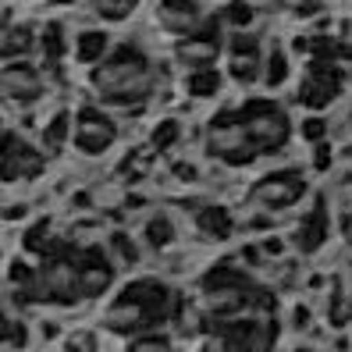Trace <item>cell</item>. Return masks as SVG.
<instances>
[{
  "label": "cell",
  "instance_id": "6",
  "mask_svg": "<svg viewBox=\"0 0 352 352\" xmlns=\"http://www.w3.org/2000/svg\"><path fill=\"white\" fill-rule=\"evenodd\" d=\"M239 118L245 132L253 135V142L260 146V153H274L292 139V121H288L285 107H278L274 100H250L239 107Z\"/></svg>",
  "mask_w": 352,
  "mask_h": 352
},
{
  "label": "cell",
  "instance_id": "40",
  "mask_svg": "<svg viewBox=\"0 0 352 352\" xmlns=\"http://www.w3.org/2000/svg\"><path fill=\"white\" fill-rule=\"evenodd\" d=\"M306 320H309V314H306V306H299V309H296V327H306Z\"/></svg>",
  "mask_w": 352,
  "mask_h": 352
},
{
  "label": "cell",
  "instance_id": "22",
  "mask_svg": "<svg viewBox=\"0 0 352 352\" xmlns=\"http://www.w3.org/2000/svg\"><path fill=\"white\" fill-rule=\"evenodd\" d=\"M306 50H309V57H314V60H338V65H342L345 54H349L342 39H331V36H314L306 43Z\"/></svg>",
  "mask_w": 352,
  "mask_h": 352
},
{
  "label": "cell",
  "instance_id": "34",
  "mask_svg": "<svg viewBox=\"0 0 352 352\" xmlns=\"http://www.w3.org/2000/svg\"><path fill=\"white\" fill-rule=\"evenodd\" d=\"M324 132H327V121H320V118H306L302 121V139L306 142H320Z\"/></svg>",
  "mask_w": 352,
  "mask_h": 352
},
{
  "label": "cell",
  "instance_id": "31",
  "mask_svg": "<svg viewBox=\"0 0 352 352\" xmlns=\"http://www.w3.org/2000/svg\"><path fill=\"white\" fill-rule=\"evenodd\" d=\"M253 18H256V11L245 4V0H232V4L224 8V22L235 25V29H245V25L253 22Z\"/></svg>",
  "mask_w": 352,
  "mask_h": 352
},
{
  "label": "cell",
  "instance_id": "5",
  "mask_svg": "<svg viewBox=\"0 0 352 352\" xmlns=\"http://www.w3.org/2000/svg\"><path fill=\"white\" fill-rule=\"evenodd\" d=\"M203 146H206V153H210L214 160L228 164V168H245V164H253L256 157H263L260 146L253 142V135L245 132L242 118H239V107L217 114L210 125H206Z\"/></svg>",
  "mask_w": 352,
  "mask_h": 352
},
{
  "label": "cell",
  "instance_id": "41",
  "mask_svg": "<svg viewBox=\"0 0 352 352\" xmlns=\"http://www.w3.org/2000/svg\"><path fill=\"white\" fill-rule=\"evenodd\" d=\"M50 4H75V0H50Z\"/></svg>",
  "mask_w": 352,
  "mask_h": 352
},
{
  "label": "cell",
  "instance_id": "9",
  "mask_svg": "<svg viewBox=\"0 0 352 352\" xmlns=\"http://www.w3.org/2000/svg\"><path fill=\"white\" fill-rule=\"evenodd\" d=\"M342 65L338 60H314L309 57V72L299 86V103L309 111H324L335 103L338 89H342Z\"/></svg>",
  "mask_w": 352,
  "mask_h": 352
},
{
  "label": "cell",
  "instance_id": "35",
  "mask_svg": "<svg viewBox=\"0 0 352 352\" xmlns=\"http://www.w3.org/2000/svg\"><path fill=\"white\" fill-rule=\"evenodd\" d=\"M314 168H317V171H327V168H331V146H327L324 139L317 142V150H314Z\"/></svg>",
  "mask_w": 352,
  "mask_h": 352
},
{
  "label": "cell",
  "instance_id": "1",
  "mask_svg": "<svg viewBox=\"0 0 352 352\" xmlns=\"http://www.w3.org/2000/svg\"><path fill=\"white\" fill-rule=\"evenodd\" d=\"M178 314H182L178 292H171V288L157 278H142V281H132V285L121 288V296L107 306V314H103V324H107V331H114V335L132 338V335H142V331L164 327Z\"/></svg>",
  "mask_w": 352,
  "mask_h": 352
},
{
  "label": "cell",
  "instance_id": "42",
  "mask_svg": "<svg viewBox=\"0 0 352 352\" xmlns=\"http://www.w3.org/2000/svg\"><path fill=\"white\" fill-rule=\"evenodd\" d=\"M299 4H314V0H299Z\"/></svg>",
  "mask_w": 352,
  "mask_h": 352
},
{
  "label": "cell",
  "instance_id": "13",
  "mask_svg": "<svg viewBox=\"0 0 352 352\" xmlns=\"http://www.w3.org/2000/svg\"><path fill=\"white\" fill-rule=\"evenodd\" d=\"M221 57V36L217 29H196L189 36H182L175 43V60L189 72L214 68V60Z\"/></svg>",
  "mask_w": 352,
  "mask_h": 352
},
{
  "label": "cell",
  "instance_id": "8",
  "mask_svg": "<svg viewBox=\"0 0 352 352\" xmlns=\"http://www.w3.org/2000/svg\"><path fill=\"white\" fill-rule=\"evenodd\" d=\"M302 196H306V178L299 171H292V168L263 175L260 182H253V189H250V203L260 206V210H267V214L288 210V206H296Z\"/></svg>",
  "mask_w": 352,
  "mask_h": 352
},
{
  "label": "cell",
  "instance_id": "28",
  "mask_svg": "<svg viewBox=\"0 0 352 352\" xmlns=\"http://www.w3.org/2000/svg\"><path fill=\"white\" fill-rule=\"evenodd\" d=\"M142 239H146L153 250H164L171 239H175V228H171V221L168 217H150L146 221V228H142Z\"/></svg>",
  "mask_w": 352,
  "mask_h": 352
},
{
  "label": "cell",
  "instance_id": "11",
  "mask_svg": "<svg viewBox=\"0 0 352 352\" xmlns=\"http://www.w3.org/2000/svg\"><path fill=\"white\" fill-rule=\"evenodd\" d=\"M47 82L39 75V68H32L29 60H8L4 72H0V93H4L8 103H18V107H29L43 96Z\"/></svg>",
  "mask_w": 352,
  "mask_h": 352
},
{
  "label": "cell",
  "instance_id": "7",
  "mask_svg": "<svg viewBox=\"0 0 352 352\" xmlns=\"http://www.w3.org/2000/svg\"><path fill=\"white\" fill-rule=\"evenodd\" d=\"M278 338V324L263 317H224L210 324L206 345L214 349H271Z\"/></svg>",
  "mask_w": 352,
  "mask_h": 352
},
{
  "label": "cell",
  "instance_id": "20",
  "mask_svg": "<svg viewBox=\"0 0 352 352\" xmlns=\"http://www.w3.org/2000/svg\"><path fill=\"white\" fill-rule=\"evenodd\" d=\"M111 47V39L107 32H100V29H86L78 36V43H75V57H78V65H100L103 54H107Z\"/></svg>",
  "mask_w": 352,
  "mask_h": 352
},
{
  "label": "cell",
  "instance_id": "18",
  "mask_svg": "<svg viewBox=\"0 0 352 352\" xmlns=\"http://www.w3.org/2000/svg\"><path fill=\"white\" fill-rule=\"evenodd\" d=\"M232 214L224 210V206H203V210L196 214V235L203 242H224L228 235H232Z\"/></svg>",
  "mask_w": 352,
  "mask_h": 352
},
{
  "label": "cell",
  "instance_id": "25",
  "mask_svg": "<svg viewBox=\"0 0 352 352\" xmlns=\"http://www.w3.org/2000/svg\"><path fill=\"white\" fill-rule=\"evenodd\" d=\"M178 135H182V125H178L175 118H164V121H157L153 132H150V146L157 153H164V150H171L175 142H178Z\"/></svg>",
  "mask_w": 352,
  "mask_h": 352
},
{
  "label": "cell",
  "instance_id": "19",
  "mask_svg": "<svg viewBox=\"0 0 352 352\" xmlns=\"http://www.w3.org/2000/svg\"><path fill=\"white\" fill-rule=\"evenodd\" d=\"M32 47H36V32H32V25H14L11 18H8V22H4V39H0V54H4V60L25 57Z\"/></svg>",
  "mask_w": 352,
  "mask_h": 352
},
{
  "label": "cell",
  "instance_id": "30",
  "mask_svg": "<svg viewBox=\"0 0 352 352\" xmlns=\"http://www.w3.org/2000/svg\"><path fill=\"white\" fill-rule=\"evenodd\" d=\"M111 253L121 260V263H125V267H132L135 260H139V250H135V242L125 235V232H114L111 235Z\"/></svg>",
  "mask_w": 352,
  "mask_h": 352
},
{
  "label": "cell",
  "instance_id": "10",
  "mask_svg": "<svg viewBox=\"0 0 352 352\" xmlns=\"http://www.w3.org/2000/svg\"><path fill=\"white\" fill-rule=\"evenodd\" d=\"M0 171H4V182H32L47 171V157L39 153L32 142H25L18 132L4 135V153H0Z\"/></svg>",
  "mask_w": 352,
  "mask_h": 352
},
{
  "label": "cell",
  "instance_id": "24",
  "mask_svg": "<svg viewBox=\"0 0 352 352\" xmlns=\"http://www.w3.org/2000/svg\"><path fill=\"white\" fill-rule=\"evenodd\" d=\"M217 89H221V75L214 68H199L189 75V96L206 100V96H217Z\"/></svg>",
  "mask_w": 352,
  "mask_h": 352
},
{
  "label": "cell",
  "instance_id": "27",
  "mask_svg": "<svg viewBox=\"0 0 352 352\" xmlns=\"http://www.w3.org/2000/svg\"><path fill=\"white\" fill-rule=\"evenodd\" d=\"M50 217H43V221H36L32 228H25V235H22V245H25V250L29 253H47V245L54 242L50 239Z\"/></svg>",
  "mask_w": 352,
  "mask_h": 352
},
{
  "label": "cell",
  "instance_id": "2",
  "mask_svg": "<svg viewBox=\"0 0 352 352\" xmlns=\"http://www.w3.org/2000/svg\"><path fill=\"white\" fill-rule=\"evenodd\" d=\"M89 82H93L96 96L107 103V107L132 111V107H139V103H146V96L153 93V65L139 47L125 43L111 57L100 60V65L93 68V75H89Z\"/></svg>",
  "mask_w": 352,
  "mask_h": 352
},
{
  "label": "cell",
  "instance_id": "38",
  "mask_svg": "<svg viewBox=\"0 0 352 352\" xmlns=\"http://www.w3.org/2000/svg\"><path fill=\"white\" fill-rule=\"evenodd\" d=\"M171 171H175L178 178H185V182H192V178H196V171L189 168V164H175V168H171Z\"/></svg>",
  "mask_w": 352,
  "mask_h": 352
},
{
  "label": "cell",
  "instance_id": "23",
  "mask_svg": "<svg viewBox=\"0 0 352 352\" xmlns=\"http://www.w3.org/2000/svg\"><path fill=\"white\" fill-rule=\"evenodd\" d=\"M39 47H43V60L54 68L60 65V57H65V29H60L57 22H50L43 29V39H39Z\"/></svg>",
  "mask_w": 352,
  "mask_h": 352
},
{
  "label": "cell",
  "instance_id": "32",
  "mask_svg": "<svg viewBox=\"0 0 352 352\" xmlns=\"http://www.w3.org/2000/svg\"><path fill=\"white\" fill-rule=\"evenodd\" d=\"M25 342H29V335H25L22 320H8V324H4V338H0V345H4V349H22Z\"/></svg>",
  "mask_w": 352,
  "mask_h": 352
},
{
  "label": "cell",
  "instance_id": "29",
  "mask_svg": "<svg viewBox=\"0 0 352 352\" xmlns=\"http://www.w3.org/2000/svg\"><path fill=\"white\" fill-rule=\"evenodd\" d=\"M285 78H288V57H285V50H281V47H274V50H271V57H267V72H263V82H267L271 89H278Z\"/></svg>",
  "mask_w": 352,
  "mask_h": 352
},
{
  "label": "cell",
  "instance_id": "16",
  "mask_svg": "<svg viewBox=\"0 0 352 352\" xmlns=\"http://www.w3.org/2000/svg\"><path fill=\"white\" fill-rule=\"evenodd\" d=\"M157 18H160V25L175 36H189L203 25V11H199L196 0H160Z\"/></svg>",
  "mask_w": 352,
  "mask_h": 352
},
{
  "label": "cell",
  "instance_id": "15",
  "mask_svg": "<svg viewBox=\"0 0 352 352\" xmlns=\"http://www.w3.org/2000/svg\"><path fill=\"white\" fill-rule=\"evenodd\" d=\"M114 281V263L103 256V250L86 245L82 250V299H100Z\"/></svg>",
  "mask_w": 352,
  "mask_h": 352
},
{
  "label": "cell",
  "instance_id": "14",
  "mask_svg": "<svg viewBox=\"0 0 352 352\" xmlns=\"http://www.w3.org/2000/svg\"><path fill=\"white\" fill-rule=\"evenodd\" d=\"M260 39L250 36L245 29H239L232 36V43H228V72H232L235 82H242V86H250V82L260 78Z\"/></svg>",
  "mask_w": 352,
  "mask_h": 352
},
{
  "label": "cell",
  "instance_id": "3",
  "mask_svg": "<svg viewBox=\"0 0 352 352\" xmlns=\"http://www.w3.org/2000/svg\"><path fill=\"white\" fill-rule=\"evenodd\" d=\"M199 299H203V309L210 320H224V317L250 314V309H271L274 306L267 288H260L242 267L228 263V260L214 263L210 271L203 274Z\"/></svg>",
  "mask_w": 352,
  "mask_h": 352
},
{
  "label": "cell",
  "instance_id": "12",
  "mask_svg": "<svg viewBox=\"0 0 352 352\" xmlns=\"http://www.w3.org/2000/svg\"><path fill=\"white\" fill-rule=\"evenodd\" d=\"M72 135H75V146L86 157H100L118 139V125L100 107H82L75 114V132Z\"/></svg>",
  "mask_w": 352,
  "mask_h": 352
},
{
  "label": "cell",
  "instance_id": "26",
  "mask_svg": "<svg viewBox=\"0 0 352 352\" xmlns=\"http://www.w3.org/2000/svg\"><path fill=\"white\" fill-rule=\"evenodd\" d=\"M139 8V0H96L93 11L103 18V22H125V18Z\"/></svg>",
  "mask_w": 352,
  "mask_h": 352
},
{
  "label": "cell",
  "instance_id": "33",
  "mask_svg": "<svg viewBox=\"0 0 352 352\" xmlns=\"http://www.w3.org/2000/svg\"><path fill=\"white\" fill-rule=\"evenodd\" d=\"M171 338L168 335H153V331H142V335L129 338V349H168Z\"/></svg>",
  "mask_w": 352,
  "mask_h": 352
},
{
  "label": "cell",
  "instance_id": "37",
  "mask_svg": "<svg viewBox=\"0 0 352 352\" xmlns=\"http://www.w3.org/2000/svg\"><path fill=\"white\" fill-rule=\"evenodd\" d=\"M68 349H96V338H89V335H75V338L68 342Z\"/></svg>",
  "mask_w": 352,
  "mask_h": 352
},
{
  "label": "cell",
  "instance_id": "21",
  "mask_svg": "<svg viewBox=\"0 0 352 352\" xmlns=\"http://www.w3.org/2000/svg\"><path fill=\"white\" fill-rule=\"evenodd\" d=\"M72 132H75V125H72L68 111H57V114L47 121V129H43V146H47V153H60V150H65V142H68Z\"/></svg>",
  "mask_w": 352,
  "mask_h": 352
},
{
  "label": "cell",
  "instance_id": "17",
  "mask_svg": "<svg viewBox=\"0 0 352 352\" xmlns=\"http://www.w3.org/2000/svg\"><path fill=\"white\" fill-rule=\"evenodd\" d=\"M292 242H296L299 253H317L320 245L327 242V210H324V203H317L314 210H309V214L296 224Z\"/></svg>",
  "mask_w": 352,
  "mask_h": 352
},
{
  "label": "cell",
  "instance_id": "4",
  "mask_svg": "<svg viewBox=\"0 0 352 352\" xmlns=\"http://www.w3.org/2000/svg\"><path fill=\"white\" fill-rule=\"evenodd\" d=\"M36 296L39 302L75 306L82 299V250L54 239L43 253V263L36 267Z\"/></svg>",
  "mask_w": 352,
  "mask_h": 352
},
{
  "label": "cell",
  "instance_id": "36",
  "mask_svg": "<svg viewBox=\"0 0 352 352\" xmlns=\"http://www.w3.org/2000/svg\"><path fill=\"white\" fill-rule=\"evenodd\" d=\"M260 250H263L267 256H281V253H285V242H281V239H263Z\"/></svg>",
  "mask_w": 352,
  "mask_h": 352
},
{
  "label": "cell",
  "instance_id": "39",
  "mask_svg": "<svg viewBox=\"0 0 352 352\" xmlns=\"http://www.w3.org/2000/svg\"><path fill=\"white\" fill-rule=\"evenodd\" d=\"M22 214H25V206H8V214H4V217H8V221H18Z\"/></svg>",
  "mask_w": 352,
  "mask_h": 352
}]
</instances>
